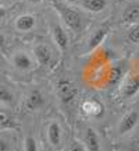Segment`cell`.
Wrapping results in <instances>:
<instances>
[{
  "mask_svg": "<svg viewBox=\"0 0 139 151\" xmlns=\"http://www.w3.org/2000/svg\"><path fill=\"white\" fill-rule=\"evenodd\" d=\"M50 31H52L54 43L59 46L61 52H65L67 48H68V35L64 31V28L61 27L59 22H52L50 24Z\"/></svg>",
  "mask_w": 139,
  "mask_h": 151,
  "instance_id": "8992f818",
  "label": "cell"
},
{
  "mask_svg": "<svg viewBox=\"0 0 139 151\" xmlns=\"http://www.w3.org/2000/svg\"><path fill=\"white\" fill-rule=\"evenodd\" d=\"M136 59H138V62H139V52H138V55H136Z\"/></svg>",
  "mask_w": 139,
  "mask_h": 151,
  "instance_id": "484cf974",
  "label": "cell"
},
{
  "mask_svg": "<svg viewBox=\"0 0 139 151\" xmlns=\"http://www.w3.org/2000/svg\"><path fill=\"white\" fill-rule=\"evenodd\" d=\"M68 151H86V148L84 146H81L79 143L74 141V143H72V146L68 148Z\"/></svg>",
  "mask_w": 139,
  "mask_h": 151,
  "instance_id": "44dd1931",
  "label": "cell"
},
{
  "mask_svg": "<svg viewBox=\"0 0 139 151\" xmlns=\"http://www.w3.org/2000/svg\"><path fill=\"white\" fill-rule=\"evenodd\" d=\"M45 105V97L42 95V92L39 90H32L28 94L27 101H25V106L29 111H36L40 109Z\"/></svg>",
  "mask_w": 139,
  "mask_h": 151,
  "instance_id": "7c38bea8",
  "label": "cell"
},
{
  "mask_svg": "<svg viewBox=\"0 0 139 151\" xmlns=\"http://www.w3.org/2000/svg\"><path fill=\"white\" fill-rule=\"evenodd\" d=\"M24 150L25 151H38L36 140L33 139L32 136L25 137V141H24Z\"/></svg>",
  "mask_w": 139,
  "mask_h": 151,
  "instance_id": "d6986e66",
  "label": "cell"
},
{
  "mask_svg": "<svg viewBox=\"0 0 139 151\" xmlns=\"http://www.w3.org/2000/svg\"><path fill=\"white\" fill-rule=\"evenodd\" d=\"M123 21L125 24H138L139 22V3L129 4L123 13Z\"/></svg>",
  "mask_w": 139,
  "mask_h": 151,
  "instance_id": "5bb4252c",
  "label": "cell"
},
{
  "mask_svg": "<svg viewBox=\"0 0 139 151\" xmlns=\"http://www.w3.org/2000/svg\"><path fill=\"white\" fill-rule=\"evenodd\" d=\"M109 32H110V22L109 21L104 22V24H102V25H99V27L92 32V35L89 37V39H88V48H86V50H88V52L95 50V49H96L97 46L106 39V37L109 35Z\"/></svg>",
  "mask_w": 139,
  "mask_h": 151,
  "instance_id": "277c9868",
  "label": "cell"
},
{
  "mask_svg": "<svg viewBox=\"0 0 139 151\" xmlns=\"http://www.w3.org/2000/svg\"><path fill=\"white\" fill-rule=\"evenodd\" d=\"M138 24H139V22H138Z\"/></svg>",
  "mask_w": 139,
  "mask_h": 151,
  "instance_id": "4316f807",
  "label": "cell"
},
{
  "mask_svg": "<svg viewBox=\"0 0 139 151\" xmlns=\"http://www.w3.org/2000/svg\"><path fill=\"white\" fill-rule=\"evenodd\" d=\"M81 109H82V112L88 115V116H91V118H100L103 113H104V106H103V104L100 101H97L95 98H92V99H85L82 105H81Z\"/></svg>",
  "mask_w": 139,
  "mask_h": 151,
  "instance_id": "52a82bcc",
  "label": "cell"
},
{
  "mask_svg": "<svg viewBox=\"0 0 139 151\" xmlns=\"http://www.w3.org/2000/svg\"><path fill=\"white\" fill-rule=\"evenodd\" d=\"M14 101V95L13 92L7 88L6 86L0 84V104H6V105H10Z\"/></svg>",
  "mask_w": 139,
  "mask_h": 151,
  "instance_id": "2e32d148",
  "label": "cell"
},
{
  "mask_svg": "<svg viewBox=\"0 0 139 151\" xmlns=\"http://www.w3.org/2000/svg\"><path fill=\"white\" fill-rule=\"evenodd\" d=\"M139 123V112L138 111H129L128 113H125L123 116V119L120 120L118 124V134L120 136H125L128 134L129 132L138 126Z\"/></svg>",
  "mask_w": 139,
  "mask_h": 151,
  "instance_id": "5b68a950",
  "label": "cell"
},
{
  "mask_svg": "<svg viewBox=\"0 0 139 151\" xmlns=\"http://www.w3.org/2000/svg\"><path fill=\"white\" fill-rule=\"evenodd\" d=\"M16 29L20 32H28L35 28L36 25V18L32 14H22L16 20Z\"/></svg>",
  "mask_w": 139,
  "mask_h": 151,
  "instance_id": "8fae6325",
  "label": "cell"
},
{
  "mask_svg": "<svg viewBox=\"0 0 139 151\" xmlns=\"http://www.w3.org/2000/svg\"><path fill=\"white\" fill-rule=\"evenodd\" d=\"M139 92V71L135 73H129L125 78H124L123 84H121V90L120 94L121 97L125 99H129L134 95H136Z\"/></svg>",
  "mask_w": 139,
  "mask_h": 151,
  "instance_id": "7a4b0ae2",
  "label": "cell"
},
{
  "mask_svg": "<svg viewBox=\"0 0 139 151\" xmlns=\"http://www.w3.org/2000/svg\"><path fill=\"white\" fill-rule=\"evenodd\" d=\"M84 147L86 151H100V140L96 130L92 127H86L84 132Z\"/></svg>",
  "mask_w": 139,
  "mask_h": 151,
  "instance_id": "ba28073f",
  "label": "cell"
},
{
  "mask_svg": "<svg viewBox=\"0 0 139 151\" xmlns=\"http://www.w3.org/2000/svg\"><path fill=\"white\" fill-rule=\"evenodd\" d=\"M16 127L14 120L6 112H0V129H13Z\"/></svg>",
  "mask_w": 139,
  "mask_h": 151,
  "instance_id": "ac0fdd59",
  "label": "cell"
},
{
  "mask_svg": "<svg viewBox=\"0 0 139 151\" xmlns=\"http://www.w3.org/2000/svg\"><path fill=\"white\" fill-rule=\"evenodd\" d=\"M127 38L131 43H135V45H139V24H134L131 25V28L127 32Z\"/></svg>",
  "mask_w": 139,
  "mask_h": 151,
  "instance_id": "e0dca14e",
  "label": "cell"
},
{
  "mask_svg": "<svg viewBox=\"0 0 139 151\" xmlns=\"http://www.w3.org/2000/svg\"><path fill=\"white\" fill-rule=\"evenodd\" d=\"M52 6L59 13L60 18L70 29H72L74 32H78L82 28V16L78 10H75L74 7L68 6L61 0H52Z\"/></svg>",
  "mask_w": 139,
  "mask_h": 151,
  "instance_id": "6da1fadb",
  "label": "cell"
},
{
  "mask_svg": "<svg viewBox=\"0 0 139 151\" xmlns=\"http://www.w3.org/2000/svg\"><path fill=\"white\" fill-rule=\"evenodd\" d=\"M125 151H139V134L129 141Z\"/></svg>",
  "mask_w": 139,
  "mask_h": 151,
  "instance_id": "ffe728a7",
  "label": "cell"
},
{
  "mask_svg": "<svg viewBox=\"0 0 139 151\" xmlns=\"http://www.w3.org/2000/svg\"><path fill=\"white\" fill-rule=\"evenodd\" d=\"M4 46H6V39H4V37L0 34V50L4 49Z\"/></svg>",
  "mask_w": 139,
  "mask_h": 151,
  "instance_id": "cb8c5ba5",
  "label": "cell"
},
{
  "mask_svg": "<svg viewBox=\"0 0 139 151\" xmlns=\"http://www.w3.org/2000/svg\"><path fill=\"white\" fill-rule=\"evenodd\" d=\"M33 56L40 66H48L52 62V50L45 43H38L33 48Z\"/></svg>",
  "mask_w": 139,
  "mask_h": 151,
  "instance_id": "9c48e42d",
  "label": "cell"
},
{
  "mask_svg": "<svg viewBox=\"0 0 139 151\" xmlns=\"http://www.w3.org/2000/svg\"><path fill=\"white\" fill-rule=\"evenodd\" d=\"M13 65L18 70L28 71L33 67V62L31 59V56L25 52H16L13 55Z\"/></svg>",
  "mask_w": 139,
  "mask_h": 151,
  "instance_id": "30bf717a",
  "label": "cell"
},
{
  "mask_svg": "<svg viewBox=\"0 0 139 151\" xmlns=\"http://www.w3.org/2000/svg\"><path fill=\"white\" fill-rule=\"evenodd\" d=\"M6 14H7V10H6V7L0 6V20H3V18L6 17Z\"/></svg>",
  "mask_w": 139,
  "mask_h": 151,
  "instance_id": "603a6c76",
  "label": "cell"
},
{
  "mask_svg": "<svg viewBox=\"0 0 139 151\" xmlns=\"http://www.w3.org/2000/svg\"><path fill=\"white\" fill-rule=\"evenodd\" d=\"M77 86L70 80H60L57 84V95L63 104H70L77 97Z\"/></svg>",
  "mask_w": 139,
  "mask_h": 151,
  "instance_id": "3957f363",
  "label": "cell"
},
{
  "mask_svg": "<svg viewBox=\"0 0 139 151\" xmlns=\"http://www.w3.org/2000/svg\"><path fill=\"white\" fill-rule=\"evenodd\" d=\"M48 139L49 143L54 147V148H59L61 144V127L57 122H52L48 126Z\"/></svg>",
  "mask_w": 139,
  "mask_h": 151,
  "instance_id": "4fadbf2b",
  "label": "cell"
},
{
  "mask_svg": "<svg viewBox=\"0 0 139 151\" xmlns=\"http://www.w3.org/2000/svg\"><path fill=\"white\" fill-rule=\"evenodd\" d=\"M29 3H33V4H36V3H40L42 0H28Z\"/></svg>",
  "mask_w": 139,
  "mask_h": 151,
  "instance_id": "d4e9b609",
  "label": "cell"
},
{
  "mask_svg": "<svg viewBox=\"0 0 139 151\" xmlns=\"http://www.w3.org/2000/svg\"><path fill=\"white\" fill-rule=\"evenodd\" d=\"M79 3L85 10L91 11V13H100L104 10L107 4L106 0H79Z\"/></svg>",
  "mask_w": 139,
  "mask_h": 151,
  "instance_id": "9a60e30c",
  "label": "cell"
},
{
  "mask_svg": "<svg viewBox=\"0 0 139 151\" xmlns=\"http://www.w3.org/2000/svg\"><path fill=\"white\" fill-rule=\"evenodd\" d=\"M0 151H10V147L3 139H0Z\"/></svg>",
  "mask_w": 139,
  "mask_h": 151,
  "instance_id": "7402d4cb",
  "label": "cell"
}]
</instances>
